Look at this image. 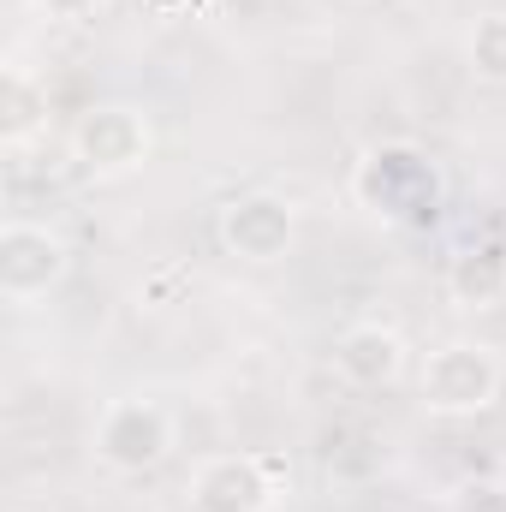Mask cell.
<instances>
[{
    "mask_svg": "<svg viewBox=\"0 0 506 512\" xmlns=\"http://www.w3.org/2000/svg\"><path fill=\"white\" fill-rule=\"evenodd\" d=\"M215 245L251 268L286 262L298 245V209L280 191H239L215 209Z\"/></svg>",
    "mask_w": 506,
    "mask_h": 512,
    "instance_id": "5b68a950",
    "label": "cell"
},
{
    "mask_svg": "<svg viewBox=\"0 0 506 512\" xmlns=\"http://www.w3.org/2000/svg\"><path fill=\"white\" fill-rule=\"evenodd\" d=\"M66 149H72L78 173H90L96 185H114V179L143 173V161L155 155V126L137 102H96L72 120Z\"/></svg>",
    "mask_w": 506,
    "mask_h": 512,
    "instance_id": "277c9868",
    "label": "cell"
},
{
    "mask_svg": "<svg viewBox=\"0 0 506 512\" xmlns=\"http://www.w3.org/2000/svg\"><path fill=\"white\" fill-rule=\"evenodd\" d=\"M90 447H96V465L114 471V477H149L155 465H167V453L179 447V423L161 399H108L96 429H90Z\"/></svg>",
    "mask_w": 506,
    "mask_h": 512,
    "instance_id": "3957f363",
    "label": "cell"
},
{
    "mask_svg": "<svg viewBox=\"0 0 506 512\" xmlns=\"http://www.w3.org/2000/svg\"><path fill=\"white\" fill-rule=\"evenodd\" d=\"M72 274V245L42 221H6L0 227V298L6 304H42Z\"/></svg>",
    "mask_w": 506,
    "mask_h": 512,
    "instance_id": "8992f818",
    "label": "cell"
},
{
    "mask_svg": "<svg viewBox=\"0 0 506 512\" xmlns=\"http://www.w3.org/2000/svg\"><path fill=\"white\" fill-rule=\"evenodd\" d=\"M352 203L381 221V227H429L447 203V179H441V161L411 143V137H381L370 143L358 161H352V179H346Z\"/></svg>",
    "mask_w": 506,
    "mask_h": 512,
    "instance_id": "6da1fadb",
    "label": "cell"
},
{
    "mask_svg": "<svg viewBox=\"0 0 506 512\" xmlns=\"http://www.w3.org/2000/svg\"><path fill=\"white\" fill-rule=\"evenodd\" d=\"M501 387L506 370L483 340H441L417 370V405L441 423H465V417H483L501 399Z\"/></svg>",
    "mask_w": 506,
    "mask_h": 512,
    "instance_id": "7a4b0ae2",
    "label": "cell"
},
{
    "mask_svg": "<svg viewBox=\"0 0 506 512\" xmlns=\"http://www.w3.org/2000/svg\"><path fill=\"white\" fill-rule=\"evenodd\" d=\"M334 376L346 387H364V393L393 387L405 376V340L393 328H381V322H352L334 340Z\"/></svg>",
    "mask_w": 506,
    "mask_h": 512,
    "instance_id": "9c48e42d",
    "label": "cell"
},
{
    "mask_svg": "<svg viewBox=\"0 0 506 512\" xmlns=\"http://www.w3.org/2000/svg\"><path fill=\"white\" fill-rule=\"evenodd\" d=\"M185 501H191V512H274L280 471L262 453H209L191 471Z\"/></svg>",
    "mask_w": 506,
    "mask_h": 512,
    "instance_id": "52a82bcc",
    "label": "cell"
},
{
    "mask_svg": "<svg viewBox=\"0 0 506 512\" xmlns=\"http://www.w3.org/2000/svg\"><path fill=\"white\" fill-rule=\"evenodd\" d=\"M447 298L465 316H489L506 304V233H483L471 245H459L447 262Z\"/></svg>",
    "mask_w": 506,
    "mask_h": 512,
    "instance_id": "ba28073f",
    "label": "cell"
},
{
    "mask_svg": "<svg viewBox=\"0 0 506 512\" xmlns=\"http://www.w3.org/2000/svg\"><path fill=\"white\" fill-rule=\"evenodd\" d=\"M465 66H471L477 84L506 90V6L477 12V24L465 30Z\"/></svg>",
    "mask_w": 506,
    "mask_h": 512,
    "instance_id": "8fae6325",
    "label": "cell"
},
{
    "mask_svg": "<svg viewBox=\"0 0 506 512\" xmlns=\"http://www.w3.org/2000/svg\"><path fill=\"white\" fill-rule=\"evenodd\" d=\"M48 137V84L24 66H6L0 78V149L24 155Z\"/></svg>",
    "mask_w": 506,
    "mask_h": 512,
    "instance_id": "30bf717a",
    "label": "cell"
},
{
    "mask_svg": "<svg viewBox=\"0 0 506 512\" xmlns=\"http://www.w3.org/2000/svg\"><path fill=\"white\" fill-rule=\"evenodd\" d=\"M447 512H506V483L495 477H471L447 495Z\"/></svg>",
    "mask_w": 506,
    "mask_h": 512,
    "instance_id": "7c38bea8",
    "label": "cell"
},
{
    "mask_svg": "<svg viewBox=\"0 0 506 512\" xmlns=\"http://www.w3.org/2000/svg\"><path fill=\"white\" fill-rule=\"evenodd\" d=\"M42 18H54V24H84V18H96L108 0H30Z\"/></svg>",
    "mask_w": 506,
    "mask_h": 512,
    "instance_id": "4fadbf2b",
    "label": "cell"
},
{
    "mask_svg": "<svg viewBox=\"0 0 506 512\" xmlns=\"http://www.w3.org/2000/svg\"><path fill=\"white\" fill-rule=\"evenodd\" d=\"M358 6H364V0H358Z\"/></svg>",
    "mask_w": 506,
    "mask_h": 512,
    "instance_id": "5bb4252c",
    "label": "cell"
}]
</instances>
